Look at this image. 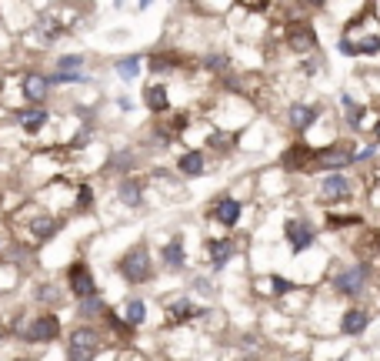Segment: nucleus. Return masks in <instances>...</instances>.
Masks as SVG:
<instances>
[{"label":"nucleus","instance_id":"obj_1","mask_svg":"<svg viewBox=\"0 0 380 361\" xmlns=\"http://www.w3.org/2000/svg\"><path fill=\"white\" fill-rule=\"evenodd\" d=\"M101 348V335L94 331V328H77L74 335H70V345H67V358L70 361H94Z\"/></svg>","mask_w":380,"mask_h":361},{"label":"nucleus","instance_id":"obj_2","mask_svg":"<svg viewBox=\"0 0 380 361\" xmlns=\"http://www.w3.org/2000/svg\"><path fill=\"white\" fill-rule=\"evenodd\" d=\"M120 274L134 284L147 281V274H151V258H147V251H144V247H134V251L120 261Z\"/></svg>","mask_w":380,"mask_h":361},{"label":"nucleus","instance_id":"obj_3","mask_svg":"<svg viewBox=\"0 0 380 361\" xmlns=\"http://www.w3.org/2000/svg\"><path fill=\"white\" fill-rule=\"evenodd\" d=\"M337 291L341 295H360L364 291V284H367V268L364 264H354V268H347L337 274Z\"/></svg>","mask_w":380,"mask_h":361},{"label":"nucleus","instance_id":"obj_4","mask_svg":"<svg viewBox=\"0 0 380 361\" xmlns=\"http://www.w3.org/2000/svg\"><path fill=\"white\" fill-rule=\"evenodd\" d=\"M61 335V322L53 314H40L37 322L27 328V341H53Z\"/></svg>","mask_w":380,"mask_h":361},{"label":"nucleus","instance_id":"obj_5","mask_svg":"<svg viewBox=\"0 0 380 361\" xmlns=\"http://www.w3.org/2000/svg\"><path fill=\"white\" fill-rule=\"evenodd\" d=\"M67 278H70V288H74V295H80L84 301L97 295V288H94V278H90L87 264H70Z\"/></svg>","mask_w":380,"mask_h":361},{"label":"nucleus","instance_id":"obj_6","mask_svg":"<svg viewBox=\"0 0 380 361\" xmlns=\"http://www.w3.org/2000/svg\"><path fill=\"white\" fill-rule=\"evenodd\" d=\"M357 154L347 147V144H341V147H327L324 154H317V168H347V164H354Z\"/></svg>","mask_w":380,"mask_h":361},{"label":"nucleus","instance_id":"obj_7","mask_svg":"<svg viewBox=\"0 0 380 361\" xmlns=\"http://www.w3.org/2000/svg\"><path fill=\"white\" fill-rule=\"evenodd\" d=\"M287 241H291L293 251H304V247L314 245V228L304 221H287Z\"/></svg>","mask_w":380,"mask_h":361},{"label":"nucleus","instance_id":"obj_8","mask_svg":"<svg viewBox=\"0 0 380 361\" xmlns=\"http://www.w3.org/2000/svg\"><path fill=\"white\" fill-rule=\"evenodd\" d=\"M320 191H324V197H330V201H341V197L350 194V180L343 178V174H330V178H324Z\"/></svg>","mask_w":380,"mask_h":361},{"label":"nucleus","instance_id":"obj_9","mask_svg":"<svg viewBox=\"0 0 380 361\" xmlns=\"http://www.w3.org/2000/svg\"><path fill=\"white\" fill-rule=\"evenodd\" d=\"M367 324H370V314H367V311L354 308V311H347V314H343L341 331H343V335H360V331H364Z\"/></svg>","mask_w":380,"mask_h":361},{"label":"nucleus","instance_id":"obj_10","mask_svg":"<svg viewBox=\"0 0 380 361\" xmlns=\"http://www.w3.org/2000/svg\"><path fill=\"white\" fill-rule=\"evenodd\" d=\"M314 121H317V107H310V104H293L291 107V124L297 130H307Z\"/></svg>","mask_w":380,"mask_h":361},{"label":"nucleus","instance_id":"obj_11","mask_svg":"<svg viewBox=\"0 0 380 361\" xmlns=\"http://www.w3.org/2000/svg\"><path fill=\"white\" fill-rule=\"evenodd\" d=\"M47 84H51V80L40 78V74H24V94L30 101H44V97H47Z\"/></svg>","mask_w":380,"mask_h":361},{"label":"nucleus","instance_id":"obj_12","mask_svg":"<svg viewBox=\"0 0 380 361\" xmlns=\"http://www.w3.org/2000/svg\"><path fill=\"white\" fill-rule=\"evenodd\" d=\"M214 218L220 221V224L234 228V224L241 221V204H237V201H220V204L214 207Z\"/></svg>","mask_w":380,"mask_h":361},{"label":"nucleus","instance_id":"obj_13","mask_svg":"<svg viewBox=\"0 0 380 361\" xmlns=\"http://www.w3.org/2000/svg\"><path fill=\"white\" fill-rule=\"evenodd\" d=\"M307 161H317L314 154H310V147H307V144H293L291 151H287V154H284V168H300V164H307Z\"/></svg>","mask_w":380,"mask_h":361},{"label":"nucleus","instance_id":"obj_14","mask_svg":"<svg viewBox=\"0 0 380 361\" xmlns=\"http://www.w3.org/2000/svg\"><path fill=\"white\" fill-rule=\"evenodd\" d=\"M180 174H187V178H197L203 171V154L201 151H187V154H180Z\"/></svg>","mask_w":380,"mask_h":361},{"label":"nucleus","instance_id":"obj_15","mask_svg":"<svg viewBox=\"0 0 380 361\" xmlns=\"http://www.w3.org/2000/svg\"><path fill=\"white\" fill-rule=\"evenodd\" d=\"M287 40H291V47H297V51H307V47H314V30L310 27H291V34H287Z\"/></svg>","mask_w":380,"mask_h":361},{"label":"nucleus","instance_id":"obj_16","mask_svg":"<svg viewBox=\"0 0 380 361\" xmlns=\"http://www.w3.org/2000/svg\"><path fill=\"white\" fill-rule=\"evenodd\" d=\"M17 121L24 124V130H40L44 124H47V111H40V107H34V111H20Z\"/></svg>","mask_w":380,"mask_h":361},{"label":"nucleus","instance_id":"obj_17","mask_svg":"<svg viewBox=\"0 0 380 361\" xmlns=\"http://www.w3.org/2000/svg\"><path fill=\"white\" fill-rule=\"evenodd\" d=\"M207 247H210V255H214L217 268H224V264H227V258L234 255V245H230V241H207Z\"/></svg>","mask_w":380,"mask_h":361},{"label":"nucleus","instance_id":"obj_18","mask_svg":"<svg viewBox=\"0 0 380 361\" xmlns=\"http://www.w3.org/2000/svg\"><path fill=\"white\" fill-rule=\"evenodd\" d=\"M144 97H147V107H151V111H167V90L160 87V84H157V87H147Z\"/></svg>","mask_w":380,"mask_h":361},{"label":"nucleus","instance_id":"obj_19","mask_svg":"<svg viewBox=\"0 0 380 361\" xmlns=\"http://www.w3.org/2000/svg\"><path fill=\"white\" fill-rule=\"evenodd\" d=\"M164 261L170 264V268H184V245H180V238L164 247Z\"/></svg>","mask_w":380,"mask_h":361},{"label":"nucleus","instance_id":"obj_20","mask_svg":"<svg viewBox=\"0 0 380 361\" xmlns=\"http://www.w3.org/2000/svg\"><path fill=\"white\" fill-rule=\"evenodd\" d=\"M120 201L130 204V207L140 204V184L137 180H124V184H120Z\"/></svg>","mask_w":380,"mask_h":361},{"label":"nucleus","instance_id":"obj_21","mask_svg":"<svg viewBox=\"0 0 380 361\" xmlns=\"http://www.w3.org/2000/svg\"><path fill=\"white\" fill-rule=\"evenodd\" d=\"M194 314H197V308H194L190 301H174V305H170V318H174V322H187Z\"/></svg>","mask_w":380,"mask_h":361},{"label":"nucleus","instance_id":"obj_22","mask_svg":"<svg viewBox=\"0 0 380 361\" xmlns=\"http://www.w3.org/2000/svg\"><path fill=\"white\" fill-rule=\"evenodd\" d=\"M137 67H140L137 57H124V61H117V74L124 80H134L137 78Z\"/></svg>","mask_w":380,"mask_h":361},{"label":"nucleus","instance_id":"obj_23","mask_svg":"<svg viewBox=\"0 0 380 361\" xmlns=\"http://www.w3.org/2000/svg\"><path fill=\"white\" fill-rule=\"evenodd\" d=\"M144 301H127V308H124V318H127V324H140L144 322Z\"/></svg>","mask_w":380,"mask_h":361},{"label":"nucleus","instance_id":"obj_24","mask_svg":"<svg viewBox=\"0 0 380 361\" xmlns=\"http://www.w3.org/2000/svg\"><path fill=\"white\" fill-rule=\"evenodd\" d=\"M53 231H57V221L53 218H37L34 221V234H37V238H51Z\"/></svg>","mask_w":380,"mask_h":361},{"label":"nucleus","instance_id":"obj_25","mask_svg":"<svg viewBox=\"0 0 380 361\" xmlns=\"http://www.w3.org/2000/svg\"><path fill=\"white\" fill-rule=\"evenodd\" d=\"M357 54H380V37H364L357 44Z\"/></svg>","mask_w":380,"mask_h":361},{"label":"nucleus","instance_id":"obj_26","mask_svg":"<svg viewBox=\"0 0 380 361\" xmlns=\"http://www.w3.org/2000/svg\"><path fill=\"white\" fill-rule=\"evenodd\" d=\"M80 64H84V61H80L77 54H67V57H61V67L67 71V74H77V67H80Z\"/></svg>","mask_w":380,"mask_h":361},{"label":"nucleus","instance_id":"obj_27","mask_svg":"<svg viewBox=\"0 0 380 361\" xmlns=\"http://www.w3.org/2000/svg\"><path fill=\"white\" fill-rule=\"evenodd\" d=\"M53 84H70V80H84L80 74H67V71H61V74H53Z\"/></svg>","mask_w":380,"mask_h":361},{"label":"nucleus","instance_id":"obj_28","mask_svg":"<svg viewBox=\"0 0 380 361\" xmlns=\"http://www.w3.org/2000/svg\"><path fill=\"white\" fill-rule=\"evenodd\" d=\"M134 164V154H117L114 157V168H130Z\"/></svg>","mask_w":380,"mask_h":361},{"label":"nucleus","instance_id":"obj_29","mask_svg":"<svg viewBox=\"0 0 380 361\" xmlns=\"http://www.w3.org/2000/svg\"><path fill=\"white\" fill-rule=\"evenodd\" d=\"M341 54H347V57H357V44H354V40H341Z\"/></svg>","mask_w":380,"mask_h":361},{"label":"nucleus","instance_id":"obj_30","mask_svg":"<svg viewBox=\"0 0 380 361\" xmlns=\"http://www.w3.org/2000/svg\"><path fill=\"white\" fill-rule=\"evenodd\" d=\"M274 295H284V291H287V288H291V281H284V278H274Z\"/></svg>","mask_w":380,"mask_h":361},{"label":"nucleus","instance_id":"obj_31","mask_svg":"<svg viewBox=\"0 0 380 361\" xmlns=\"http://www.w3.org/2000/svg\"><path fill=\"white\" fill-rule=\"evenodd\" d=\"M80 207H90V188H80Z\"/></svg>","mask_w":380,"mask_h":361},{"label":"nucleus","instance_id":"obj_32","mask_svg":"<svg viewBox=\"0 0 380 361\" xmlns=\"http://www.w3.org/2000/svg\"><path fill=\"white\" fill-rule=\"evenodd\" d=\"M374 151H377V147H364V151H357V161H367V157H374Z\"/></svg>","mask_w":380,"mask_h":361},{"label":"nucleus","instance_id":"obj_33","mask_svg":"<svg viewBox=\"0 0 380 361\" xmlns=\"http://www.w3.org/2000/svg\"><path fill=\"white\" fill-rule=\"evenodd\" d=\"M374 137H377V141H380V121H377V128H374Z\"/></svg>","mask_w":380,"mask_h":361}]
</instances>
